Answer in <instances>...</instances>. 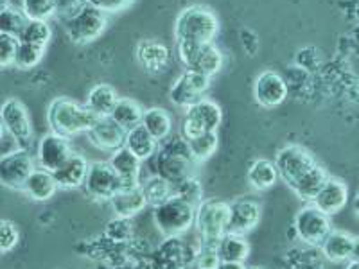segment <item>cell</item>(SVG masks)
I'll use <instances>...</instances> for the list:
<instances>
[{
    "label": "cell",
    "instance_id": "6da1fadb",
    "mask_svg": "<svg viewBox=\"0 0 359 269\" xmlns=\"http://www.w3.org/2000/svg\"><path fill=\"white\" fill-rule=\"evenodd\" d=\"M97 118L86 104H79L70 97H56L47 110V123L50 131L62 134L65 139H72L79 133L86 134Z\"/></svg>",
    "mask_w": 359,
    "mask_h": 269
},
{
    "label": "cell",
    "instance_id": "7a4b0ae2",
    "mask_svg": "<svg viewBox=\"0 0 359 269\" xmlns=\"http://www.w3.org/2000/svg\"><path fill=\"white\" fill-rule=\"evenodd\" d=\"M194 165L196 162L192 160L189 151V142L182 134L180 137H169L160 144V149L156 153V174L168 179L169 184L180 185L187 178L194 176Z\"/></svg>",
    "mask_w": 359,
    "mask_h": 269
},
{
    "label": "cell",
    "instance_id": "3957f363",
    "mask_svg": "<svg viewBox=\"0 0 359 269\" xmlns=\"http://www.w3.org/2000/svg\"><path fill=\"white\" fill-rule=\"evenodd\" d=\"M219 33L217 15L207 6H187L176 17L175 34L176 41L189 40L198 43H214V38Z\"/></svg>",
    "mask_w": 359,
    "mask_h": 269
},
{
    "label": "cell",
    "instance_id": "277c9868",
    "mask_svg": "<svg viewBox=\"0 0 359 269\" xmlns=\"http://www.w3.org/2000/svg\"><path fill=\"white\" fill-rule=\"evenodd\" d=\"M194 217H196V207L180 198L178 194L153 208L155 226L165 237L184 235L194 226Z\"/></svg>",
    "mask_w": 359,
    "mask_h": 269
},
{
    "label": "cell",
    "instance_id": "5b68a950",
    "mask_svg": "<svg viewBox=\"0 0 359 269\" xmlns=\"http://www.w3.org/2000/svg\"><path fill=\"white\" fill-rule=\"evenodd\" d=\"M230 203L221 200H203L196 207L194 228L201 244L217 246L221 237L229 232Z\"/></svg>",
    "mask_w": 359,
    "mask_h": 269
},
{
    "label": "cell",
    "instance_id": "8992f818",
    "mask_svg": "<svg viewBox=\"0 0 359 269\" xmlns=\"http://www.w3.org/2000/svg\"><path fill=\"white\" fill-rule=\"evenodd\" d=\"M223 123V110L212 99H201L194 106L185 110L182 123V137L187 140L196 139L205 133H217Z\"/></svg>",
    "mask_w": 359,
    "mask_h": 269
},
{
    "label": "cell",
    "instance_id": "52a82bcc",
    "mask_svg": "<svg viewBox=\"0 0 359 269\" xmlns=\"http://www.w3.org/2000/svg\"><path fill=\"white\" fill-rule=\"evenodd\" d=\"M316 163L318 162L313 156V153L304 146H298V144L282 147L280 151L277 153V156H275V165H277L278 176L290 188L297 181H300Z\"/></svg>",
    "mask_w": 359,
    "mask_h": 269
},
{
    "label": "cell",
    "instance_id": "ba28073f",
    "mask_svg": "<svg viewBox=\"0 0 359 269\" xmlns=\"http://www.w3.org/2000/svg\"><path fill=\"white\" fill-rule=\"evenodd\" d=\"M108 13L101 11L95 6H86L79 15L65 24L67 36L72 43L86 45L97 40L108 25Z\"/></svg>",
    "mask_w": 359,
    "mask_h": 269
},
{
    "label": "cell",
    "instance_id": "9c48e42d",
    "mask_svg": "<svg viewBox=\"0 0 359 269\" xmlns=\"http://www.w3.org/2000/svg\"><path fill=\"white\" fill-rule=\"evenodd\" d=\"M294 233L300 241L311 246H320L329 233H331V216L322 212L313 203H307L297 212L293 221Z\"/></svg>",
    "mask_w": 359,
    "mask_h": 269
},
{
    "label": "cell",
    "instance_id": "30bf717a",
    "mask_svg": "<svg viewBox=\"0 0 359 269\" xmlns=\"http://www.w3.org/2000/svg\"><path fill=\"white\" fill-rule=\"evenodd\" d=\"M208 88H210V78L208 76L196 72V70L185 69L182 76L172 83L171 90H169V99H171L175 106L182 108V110H189L196 102H200L201 99H205Z\"/></svg>",
    "mask_w": 359,
    "mask_h": 269
},
{
    "label": "cell",
    "instance_id": "8fae6325",
    "mask_svg": "<svg viewBox=\"0 0 359 269\" xmlns=\"http://www.w3.org/2000/svg\"><path fill=\"white\" fill-rule=\"evenodd\" d=\"M85 192L97 201H110L117 192L123 191V181L111 167L110 162H92L85 179Z\"/></svg>",
    "mask_w": 359,
    "mask_h": 269
},
{
    "label": "cell",
    "instance_id": "7c38bea8",
    "mask_svg": "<svg viewBox=\"0 0 359 269\" xmlns=\"http://www.w3.org/2000/svg\"><path fill=\"white\" fill-rule=\"evenodd\" d=\"M38 163H34L29 149H20L0 158V181L9 191L24 192L25 181L33 174Z\"/></svg>",
    "mask_w": 359,
    "mask_h": 269
},
{
    "label": "cell",
    "instance_id": "4fadbf2b",
    "mask_svg": "<svg viewBox=\"0 0 359 269\" xmlns=\"http://www.w3.org/2000/svg\"><path fill=\"white\" fill-rule=\"evenodd\" d=\"M0 118H2V127L8 130L20 142L22 149H31L34 133L24 102L15 97L4 101V104L0 108Z\"/></svg>",
    "mask_w": 359,
    "mask_h": 269
},
{
    "label": "cell",
    "instance_id": "5bb4252c",
    "mask_svg": "<svg viewBox=\"0 0 359 269\" xmlns=\"http://www.w3.org/2000/svg\"><path fill=\"white\" fill-rule=\"evenodd\" d=\"M72 146L70 140L56 133H47L38 140L36 146V163L38 167L45 169V171L54 172L60 169L67 160L72 155Z\"/></svg>",
    "mask_w": 359,
    "mask_h": 269
},
{
    "label": "cell",
    "instance_id": "9a60e30c",
    "mask_svg": "<svg viewBox=\"0 0 359 269\" xmlns=\"http://www.w3.org/2000/svg\"><path fill=\"white\" fill-rule=\"evenodd\" d=\"M128 131L123 126H118L111 117H99L95 124L86 133L88 142L104 153H115L126 146Z\"/></svg>",
    "mask_w": 359,
    "mask_h": 269
},
{
    "label": "cell",
    "instance_id": "2e32d148",
    "mask_svg": "<svg viewBox=\"0 0 359 269\" xmlns=\"http://www.w3.org/2000/svg\"><path fill=\"white\" fill-rule=\"evenodd\" d=\"M253 97L262 108H277L287 97V85L280 74L264 70L253 81Z\"/></svg>",
    "mask_w": 359,
    "mask_h": 269
},
{
    "label": "cell",
    "instance_id": "e0dca14e",
    "mask_svg": "<svg viewBox=\"0 0 359 269\" xmlns=\"http://www.w3.org/2000/svg\"><path fill=\"white\" fill-rule=\"evenodd\" d=\"M262 216V207L257 200L241 198L230 203L229 232L236 235H246L259 224Z\"/></svg>",
    "mask_w": 359,
    "mask_h": 269
},
{
    "label": "cell",
    "instance_id": "ac0fdd59",
    "mask_svg": "<svg viewBox=\"0 0 359 269\" xmlns=\"http://www.w3.org/2000/svg\"><path fill=\"white\" fill-rule=\"evenodd\" d=\"M137 63L140 69L146 70L147 74H160L169 67L171 54L169 49L158 40H142L137 45L135 50Z\"/></svg>",
    "mask_w": 359,
    "mask_h": 269
},
{
    "label": "cell",
    "instance_id": "d6986e66",
    "mask_svg": "<svg viewBox=\"0 0 359 269\" xmlns=\"http://www.w3.org/2000/svg\"><path fill=\"white\" fill-rule=\"evenodd\" d=\"M90 162L79 153H72L70 158L63 163L62 167L53 172L56 178L57 187L62 191H76L85 185L86 174H88Z\"/></svg>",
    "mask_w": 359,
    "mask_h": 269
},
{
    "label": "cell",
    "instance_id": "ffe728a7",
    "mask_svg": "<svg viewBox=\"0 0 359 269\" xmlns=\"http://www.w3.org/2000/svg\"><path fill=\"white\" fill-rule=\"evenodd\" d=\"M348 203V188L345 181L339 178H332L329 176L327 184L323 185L322 191L318 192V196L314 198L313 205L318 207L322 212L334 216V214L341 212L343 208Z\"/></svg>",
    "mask_w": 359,
    "mask_h": 269
},
{
    "label": "cell",
    "instance_id": "44dd1931",
    "mask_svg": "<svg viewBox=\"0 0 359 269\" xmlns=\"http://www.w3.org/2000/svg\"><path fill=\"white\" fill-rule=\"evenodd\" d=\"M108 162L111 163V167L115 169V172H117L121 181H123V188H135L142 185V181H140L142 160L137 158L128 147H123V149L111 153Z\"/></svg>",
    "mask_w": 359,
    "mask_h": 269
},
{
    "label": "cell",
    "instance_id": "7402d4cb",
    "mask_svg": "<svg viewBox=\"0 0 359 269\" xmlns=\"http://www.w3.org/2000/svg\"><path fill=\"white\" fill-rule=\"evenodd\" d=\"M108 203L111 205V210H114L115 216L121 217V219H133L137 214H140L147 207L142 185L135 188H123Z\"/></svg>",
    "mask_w": 359,
    "mask_h": 269
},
{
    "label": "cell",
    "instance_id": "603a6c76",
    "mask_svg": "<svg viewBox=\"0 0 359 269\" xmlns=\"http://www.w3.org/2000/svg\"><path fill=\"white\" fill-rule=\"evenodd\" d=\"M352 246H354V237L345 230H331V233L323 239L320 244L323 257L332 264H341L352 258Z\"/></svg>",
    "mask_w": 359,
    "mask_h": 269
},
{
    "label": "cell",
    "instance_id": "cb8c5ba5",
    "mask_svg": "<svg viewBox=\"0 0 359 269\" xmlns=\"http://www.w3.org/2000/svg\"><path fill=\"white\" fill-rule=\"evenodd\" d=\"M57 188L60 187H57L56 178H54L53 172L36 167L33 171V174L29 176V179L25 181L24 194L27 198H31L33 201L43 203V201H49L56 194Z\"/></svg>",
    "mask_w": 359,
    "mask_h": 269
},
{
    "label": "cell",
    "instance_id": "d4e9b609",
    "mask_svg": "<svg viewBox=\"0 0 359 269\" xmlns=\"http://www.w3.org/2000/svg\"><path fill=\"white\" fill-rule=\"evenodd\" d=\"M117 101V90L107 83H99V85L92 86L88 95H86V106L95 117H110Z\"/></svg>",
    "mask_w": 359,
    "mask_h": 269
},
{
    "label": "cell",
    "instance_id": "484cf974",
    "mask_svg": "<svg viewBox=\"0 0 359 269\" xmlns=\"http://www.w3.org/2000/svg\"><path fill=\"white\" fill-rule=\"evenodd\" d=\"M131 153H133L137 158H140L142 162L146 160H151L153 156L158 153L160 142L153 137L146 127L140 124V126L133 127V130L128 131L126 134V146Z\"/></svg>",
    "mask_w": 359,
    "mask_h": 269
},
{
    "label": "cell",
    "instance_id": "4316f807",
    "mask_svg": "<svg viewBox=\"0 0 359 269\" xmlns=\"http://www.w3.org/2000/svg\"><path fill=\"white\" fill-rule=\"evenodd\" d=\"M278 178L280 176H278L275 162H269L266 158H259L255 162H252V165L248 167V172H246V179H248L250 187L257 192L271 188L277 184Z\"/></svg>",
    "mask_w": 359,
    "mask_h": 269
},
{
    "label": "cell",
    "instance_id": "83f0119b",
    "mask_svg": "<svg viewBox=\"0 0 359 269\" xmlns=\"http://www.w3.org/2000/svg\"><path fill=\"white\" fill-rule=\"evenodd\" d=\"M327 179H329V172H327L320 163H316L300 181H297V184L291 187V191L297 194L298 200L306 201V203H313L314 198L318 196V192L322 191L323 185L327 184Z\"/></svg>",
    "mask_w": 359,
    "mask_h": 269
},
{
    "label": "cell",
    "instance_id": "f1b7e54d",
    "mask_svg": "<svg viewBox=\"0 0 359 269\" xmlns=\"http://www.w3.org/2000/svg\"><path fill=\"white\" fill-rule=\"evenodd\" d=\"M142 126L158 140L160 144L168 140L172 133V118L165 108L151 106L144 110Z\"/></svg>",
    "mask_w": 359,
    "mask_h": 269
},
{
    "label": "cell",
    "instance_id": "f546056e",
    "mask_svg": "<svg viewBox=\"0 0 359 269\" xmlns=\"http://www.w3.org/2000/svg\"><path fill=\"white\" fill-rule=\"evenodd\" d=\"M118 126H123L124 130L130 131L133 127L142 124L144 117V108L140 106L139 102L131 97H118L117 104H115L114 111L110 115Z\"/></svg>",
    "mask_w": 359,
    "mask_h": 269
},
{
    "label": "cell",
    "instance_id": "4dcf8cb0",
    "mask_svg": "<svg viewBox=\"0 0 359 269\" xmlns=\"http://www.w3.org/2000/svg\"><path fill=\"white\" fill-rule=\"evenodd\" d=\"M217 253L221 262H246V258L250 257V244L245 235L224 233L217 242Z\"/></svg>",
    "mask_w": 359,
    "mask_h": 269
},
{
    "label": "cell",
    "instance_id": "1f68e13d",
    "mask_svg": "<svg viewBox=\"0 0 359 269\" xmlns=\"http://www.w3.org/2000/svg\"><path fill=\"white\" fill-rule=\"evenodd\" d=\"M144 194H146L147 205H151L153 208L158 207V205L165 203L168 200H171L176 194V187L172 184H169L168 179H163L162 176L155 174L149 176L142 184Z\"/></svg>",
    "mask_w": 359,
    "mask_h": 269
},
{
    "label": "cell",
    "instance_id": "d6a6232c",
    "mask_svg": "<svg viewBox=\"0 0 359 269\" xmlns=\"http://www.w3.org/2000/svg\"><path fill=\"white\" fill-rule=\"evenodd\" d=\"M221 69H223V54H221V50L214 43L201 45L196 63L192 65L191 70H196V72H201L208 76V78H212Z\"/></svg>",
    "mask_w": 359,
    "mask_h": 269
},
{
    "label": "cell",
    "instance_id": "836d02e7",
    "mask_svg": "<svg viewBox=\"0 0 359 269\" xmlns=\"http://www.w3.org/2000/svg\"><path fill=\"white\" fill-rule=\"evenodd\" d=\"M29 18L22 11V8H13L9 4H2V8H0V33L20 36Z\"/></svg>",
    "mask_w": 359,
    "mask_h": 269
},
{
    "label": "cell",
    "instance_id": "e575fe53",
    "mask_svg": "<svg viewBox=\"0 0 359 269\" xmlns=\"http://www.w3.org/2000/svg\"><path fill=\"white\" fill-rule=\"evenodd\" d=\"M187 142H189V151H191L192 160H194L196 163H203L217 151L219 137H217V133H205V134H200V137H196V139L187 140Z\"/></svg>",
    "mask_w": 359,
    "mask_h": 269
},
{
    "label": "cell",
    "instance_id": "d590c367",
    "mask_svg": "<svg viewBox=\"0 0 359 269\" xmlns=\"http://www.w3.org/2000/svg\"><path fill=\"white\" fill-rule=\"evenodd\" d=\"M20 41H27V43L41 45V47H47L53 38V29H50L49 20H31L25 24L24 31L20 33Z\"/></svg>",
    "mask_w": 359,
    "mask_h": 269
},
{
    "label": "cell",
    "instance_id": "8d00e7d4",
    "mask_svg": "<svg viewBox=\"0 0 359 269\" xmlns=\"http://www.w3.org/2000/svg\"><path fill=\"white\" fill-rule=\"evenodd\" d=\"M45 54V47L34 43H27V41H20L17 50V57H15V67L18 69H33L41 62V57Z\"/></svg>",
    "mask_w": 359,
    "mask_h": 269
},
{
    "label": "cell",
    "instance_id": "74e56055",
    "mask_svg": "<svg viewBox=\"0 0 359 269\" xmlns=\"http://www.w3.org/2000/svg\"><path fill=\"white\" fill-rule=\"evenodd\" d=\"M20 8L31 20H50L56 13L54 0H20Z\"/></svg>",
    "mask_w": 359,
    "mask_h": 269
},
{
    "label": "cell",
    "instance_id": "f35d334b",
    "mask_svg": "<svg viewBox=\"0 0 359 269\" xmlns=\"http://www.w3.org/2000/svg\"><path fill=\"white\" fill-rule=\"evenodd\" d=\"M176 194L194 207H198L203 201V188H201V184L198 181L196 176H191L180 185H176Z\"/></svg>",
    "mask_w": 359,
    "mask_h": 269
},
{
    "label": "cell",
    "instance_id": "ab89813d",
    "mask_svg": "<svg viewBox=\"0 0 359 269\" xmlns=\"http://www.w3.org/2000/svg\"><path fill=\"white\" fill-rule=\"evenodd\" d=\"M54 6H56L54 17L67 24L88 6V0H54Z\"/></svg>",
    "mask_w": 359,
    "mask_h": 269
},
{
    "label": "cell",
    "instance_id": "60d3db41",
    "mask_svg": "<svg viewBox=\"0 0 359 269\" xmlns=\"http://www.w3.org/2000/svg\"><path fill=\"white\" fill-rule=\"evenodd\" d=\"M18 45H20V38L18 36L0 33V65L4 67V69L15 65Z\"/></svg>",
    "mask_w": 359,
    "mask_h": 269
},
{
    "label": "cell",
    "instance_id": "b9f144b4",
    "mask_svg": "<svg viewBox=\"0 0 359 269\" xmlns=\"http://www.w3.org/2000/svg\"><path fill=\"white\" fill-rule=\"evenodd\" d=\"M20 242V232L11 221L2 219L0 221V251L8 253L17 248Z\"/></svg>",
    "mask_w": 359,
    "mask_h": 269
},
{
    "label": "cell",
    "instance_id": "7bdbcfd3",
    "mask_svg": "<svg viewBox=\"0 0 359 269\" xmlns=\"http://www.w3.org/2000/svg\"><path fill=\"white\" fill-rule=\"evenodd\" d=\"M221 257L217 253V246L210 244H201L200 242V251L196 257V268L198 269H219Z\"/></svg>",
    "mask_w": 359,
    "mask_h": 269
},
{
    "label": "cell",
    "instance_id": "ee69618b",
    "mask_svg": "<svg viewBox=\"0 0 359 269\" xmlns=\"http://www.w3.org/2000/svg\"><path fill=\"white\" fill-rule=\"evenodd\" d=\"M135 0H88L90 6H95L101 11L108 13V15H114V13L123 11V9L130 8Z\"/></svg>",
    "mask_w": 359,
    "mask_h": 269
},
{
    "label": "cell",
    "instance_id": "f6af8a7d",
    "mask_svg": "<svg viewBox=\"0 0 359 269\" xmlns=\"http://www.w3.org/2000/svg\"><path fill=\"white\" fill-rule=\"evenodd\" d=\"M0 147H2V156H8V155H11V153H17V151H20L22 149V146H20V142H18L17 139H15V137H13L11 133H9L8 130H4V127H2V131H0Z\"/></svg>",
    "mask_w": 359,
    "mask_h": 269
},
{
    "label": "cell",
    "instance_id": "bcb514c9",
    "mask_svg": "<svg viewBox=\"0 0 359 269\" xmlns=\"http://www.w3.org/2000/svg\"><path fill=\"white\" fill-rule=\"evenodd\" d=\"M219 269H248L245 262H221Z\"/></svg>",
    "mask_w": 359,
    "mask_h": 269
},
{
    "label": "cell",
    "instance_id": "7dc6e473",
    "mask_svg": "<svg viewBox=\"0 0 359 269\" xmlns=\"http://www.w3.org/2000/svg\"><path fill=\"white\" fill-rule=\"evenodd\" d=\"M352 258L359 261V237H354V246H352Z\"/></svg>",
    "mask_w": 359,
    "mask_h": 269
},
{
    "label": "cell",
    "instance_id": "c3c4849f",
    "mask_svg": "<svg viewBox=\"0 0 359 269\" xmlns=\"http://www.w3.org/2000/svg\"><path fill=\"white\" fill-rule=\"evenodd\" d=\"M352 210H354V216L359 219V192L355 194L354 201H352Z\"/></svg>",
    "mask_w": 359,
    "mask_h": 269
},
{
    "label": "cell",
    "instance_id": "681fc988",
    "mask_svg": "<svg viewBox=\"0 0 359 269\" xmlns=\"http://www.w3.org/2000/svg\"><path fill=\"white\" fill-rule=\"evenodd\" d=\"M345 269H359V261H354V258H351L347 264V268Z\"/></svg>",
    "mask_w": 359,
    "mask_h": 269
},
{
    "label": "cell",
    "instance_id": "f907efd6",
    "mask_svg": "<svg viewBox=\"0 0 359 269\" xmlns=\"http://www.w3.org/2000/svg\"><path fill=\"white\" fill-rule=\"evenodd\" d=\"M248 269H253V268H248Z\"/></svg>",
    "mask_w": 359,
    "mask_h": 269
}]
</instances>
